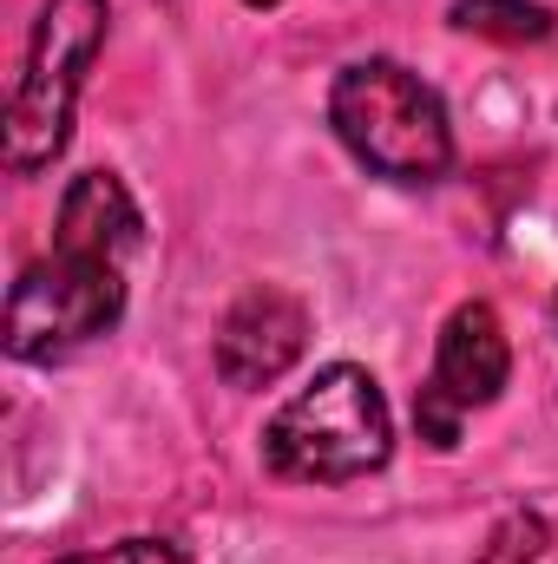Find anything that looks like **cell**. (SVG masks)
Returning a JSON list of instances; mask_svg holds the SVG:
<instances>
[{"instance_id": "1", "label": "cell", "mask_w": 558, "mask_h": 564, "mask_svg": "<svg viewBox=\"0 0 558 564\" xmlns=\"http://www.w3.org/2000/svg\"><path fill=\"white\" fill-rule=\"evenodd\" d=\"M395 453V414L368 368L329 361L296 401H282L277 421L264 426V459L282 479L302 486H348L382 473Z\"/></svg>"}, {"instance_id": "2", "label": "cell", "mask_w": 558, "mask_h": 564, "mask_svg": "<svg viewBox=\"0 0 558 564\" xmlns=\"http://www.w3.org/2000/svg\"><path fill=\"white\" fill-rule=\"evenodd\" d=\"M329 126L375 177L433 184L453 164V126L440 93L401 59H355L329 86Z\"/></svg>"}, {"instance_id": "3", "label": "cell", "mask_w": 558, "mask_h": 564, "mask_svg": "<svg viewBox=\"0 0 558 564\" xmlns=\"http://www.w3.org/2000/svg\"><path fill=\"white\" fill-rule=\"evenodd\" d=\"M106 26H112L106 0H46L40 7L20 86L7 99V171L13 177H40L66 151L73 106H79V86L106 46Z\"/></svg>"}, {"instance_id": "4", "label": "cell", "mask_w": 558, "mask_h": 564, "mask_svg": "<svg viewBox=\"0 0 558 564\" xmlns=\"http://www.w3.org/2000/svg\"><path fill=\"white\" fill-rule=\"evenodd\" d=\"M126 315V263L53 250L26 263L7 295V355L13 361H66L106 341Z\"/></svg>"}, {"instance_id": "5", "label": "cell", "mask_w": 558, "mask_h": 564, "mask_svg": "<svg viewBox=\"0 0 558 564\" xmlns=\"http://www.w3.org/2000/svg\"><path fill=\"white\" fill-rule=\"evenodd\" d=\"M506 381H513V341H506L493 302H460L433 341V375L415 394L420 440H433L440 453L460 446V421L473 408H493Z\"/></svg>"}, {"instance_id": "6", "label": "cell", "mask_w": 558, "mask_h": 564, "mask_svg": "<svg viewBox=\"0 0 558 564\" xmlns=\"http://www.w3.org/2000/svg\"><path fill=\"white\" fill-rule=\"evenodd\" d=\"M309 348V308L277 289V282H257L244 289L224 322H217V375L230 388H270L282 381Z\"/></svg>"}, {"instance_id": "7", "label": "cell", "mask_w": 558, "mask_h": 564, "mask_svg": "<svg viewBox=\"0 0 558 564\" xmlns=\"http://www.w3.org/2000/svg\"><path fill=\"white\" fill-rule=\"evenodd\" d=\"M139 243H144V217L132 204V191L119 184V171H79L60 197L53 250H86V257L126 263Z\"/></svg>"}, {"instance_id": "8", "label": "cell", "mask_w": 558, "mask_h": 564, "mask_svg": "<svg viewBox=\"0 0 558 564\" xmlns=\"http://www.w3.org/2000/svg\"><path fill=\"white\" fill-rule=\"evenodd\" d=\"M447 20L460 33H486V40H506V46H526V40L552 33V13L539 0H453Z\"/></svg>"}, {"instance_id": "9", "label": "cell", "mask_w": 558, "mask_h": 564, "mask_svg": "<svg viewBox=\"0 0 558 564\" xmlns=\"http://www.w3.org/2000/svg\"><path fill=\"white\" fill-rule=\"evenodd\" d=\"M60 564H184L164 539H119L106 552H79V558H60Z\"/></svg>"}, {"instance_id": "10", "label": "cell", "mask_w": 558, "mask_h": 564, "mask_svg": "<svg viewBox=\"0 0 558 564\" xmlns=\"http://www.w3.org/2000/svg\"><path fill=\"white\" fill-rule=\"evenodd\" d=\"M244 7H282V0H244Z\"/></svg>"}]
</instances>
